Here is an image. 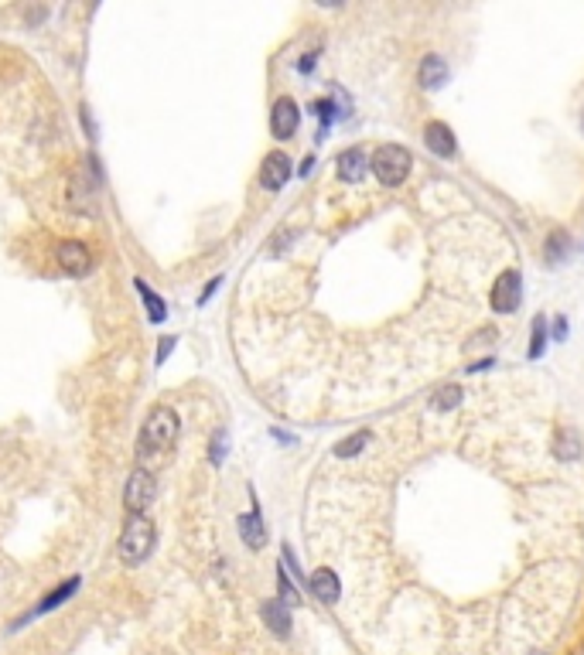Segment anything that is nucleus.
<instances>
[{"mask_svg": "<svg viewBox=\"0 0 584 655\" xmlns=\"http://www.w3.org/2000/svg\"><path fill=\"white\" fill-rule=\"evenodd\" d=\"M174 437H178V413L168 406H157L154 413L144 420V431L137 437V464H144V471H151L154 461L172 451Z\"/></svg>", "mask_w": 584, "mask_h": 655, "instance_id": "f257e3e1", "label": "nucleus"}, {"mask_svg": "<svg viewBox=\"0 0 584 655\" xmlns=\"http://www.w3.org/2000/svg\"><path fill=\"white\" fill-rule=\"evenodd\" d=\"M151 546H154V522L144 516H134L120 532V560L127 567H137L151 553Z\"/></svg>", "mask_w": 584, "mask_h": 655, "instance_id": "f03ea898", "label": "nucleus"}, {"mask_svg": "<svg viewBox=\"0 0 584 655\" xmlns=\"http://www.w3.org/2000/svg\"><path fill=\"white\" fill-rule=\"evenodd\" d=\"M372 171H376L380 184L397 188V184H403L407 174H411V154L403 151V147H397V144H383L380 151L372 154Z\"/></svg>", "mask_w": 584, "mask_h": 655, "instance_id": "7ed1b4c3", "label": "nucleus"}, {"mask_svg": "<svg viewBox=\"0 0 584 655\" xmlns=\"http://www.w3.org/2000/svg\"><path fill=\"white\" fill-rule=\"evenodd\" d=\"M154 491H157V481L151 471H144V468H137V471L127 478V491H124V505H127L130 516H141L147 505L154 502Z\"/></svg>", "mask_w": 584, "mask_h": 655, "instance_id": "20e7f679", "label": "nucleus"}, {"mask_svg": "<svg viewBox=\"0 0 584 655\" xmlns=\"http://www.w3.org/2000/svg\"><path fill=\"white\" fill-rule=\"evenodd\" d=\"M55 256H58V266H62L65 273H72V277H83V273H89V266H93V256H89L86 243H75V239L62 243Z\"/></svg>", "mask_w": 584, "mask_h": 655, "instance_id": "39448f33", "label": "nucleus"}, {"mask_svg": "<svg viewBox=\"0 0 584 655\" xmlns=\"http://www.w3.org/2000/svg\"><path fill=\"white\" fill-rule=\"evenodd\" d=\"M301 124V110L294 106V99H277L273 103V113H271V126H273V137L277 140H287L294 137V130Z\"/></svg>", "mask_w": 584, "mask_h": 655, "instance_id": "423d86ee", "label": "nucleus"}, {"mask_svg": "<svg viewBox=\"0 0 584 655\" xmlns=\"http://www.w3.org/2000/svg\"><path fill=\"white\" fill-rule=\"evenodd\" d=\"M291 178V161H287V154H267V161H263V168H260V184L267 188V192H281Z\"/></svg>", "mask_w": 584, "mask_h": 655, "instance_id": "0eeeda50", "label": "nucleus"}, {"mask_svg": "<svg viewBox=\"0 0 584 655\" xmlns=\"http://www.w3.org/2000/svg\"><path fill=\"white\" fill-rule=\"evenodd\" d=\"M492 301H496L499 311H513V307L520 304V273H516V270H506V273L499 277Z\"/></svg>", "mask_w": 584, "mask_h": 655, "instance_id": "6e6552de", "label": "nucleus"}, {"mask_svg": "<svg viewBox=\"0 0 584 655\" xmlns=\"http://www.w3.org/2000/svg\"><path fill=\"white\" fill-rule=\"evenodd\" d=\"M312 594L322 600V604H335L339 594H342V584H339V577H335V573L322 567V571L312 573Z\"/></svg>", "mask_w": 584, "mask_h": 655, "instance_id": "1a4fd4ad", "label": "nucleus"}, {"mask_svg": "<svg viewBox=\"0 0 584 655\" xmlns=\"http://www.w3.org/2000/svg\"><path fill=\"white\" fill-rule=\"evenodd\" d=\"M339 178L349 184H359L366 178V154L359 147H349V151L339 157Z\"/></svg>", "mask_w": 584, "mask_h": 655, "instance_id": "9d476101", "label": "nucleus"}, {"mask_svg": "<svg viewBox=\"0 0 584 655\" xmlns=\"http://www.w3.org/2000/svg\"><path fill=\"white\" fill-rule=\"evenodd\" d=\"M424 140H428V147L438 154V157H451V154H455V137H451V130L444 124L424 126Z\"/></svg>", "mask_w": 584, "mask_h": 655, "instance_id": "9b49d317", "label": "nucleus"}, {"mask_svg": "<svg viewBox=\"0 0 584 655\" xmlns=\"http://www.w3.org/2000/svg\"><path fill=\"white\" fill-rule=\"evenodd\" d=\"M263 621L271 625L273 635H281V639L291 635V614H287V604H281V600H267L263 604Z\"/></svg>", "mask_w": 584, "mask_h": 655, "instance_id": "f8f14e48", "label": "nucleus"}, {"mask_svg": "<svg viewBox=\"0 0 584 655\" xmlns=\"http://www.w3.org/2000/svg\"><path fill=\"white\" fill-rule=\"evenodd\" d=\"M240 532H243V540H246V546H253V550H260V546L267 543V532H263V522H260L257 509L246 512V516H240Z\"/></svg>", "mask_w": 584, "mask_h": 655, "instance_id": "ddd939ff", "label": "nucleus"}, {"mask_svg": "<svg viewBox=\"0 0 584 655\" xmlns=\"http://www.w3.org/2000/svg\"><path fill=\"white\" fill-rule=\"evenodd\" d=\"M448 79V65H444L441 55H428L421 62V85H428V89H438V85Z\"/></svg>", "mask_w": 584, "mask_h": 655, "instance_id": "4468645a", "label": "nucleus"}, {"mask_svg": "<svg viewBox=\"0 0 584 655\" xmlns=\"http://www.w3.org/2000/svg\"><path fill=\"white\" fill-rule=\"evenodd\" d=\"M137 291L144 293V304H147V314H151V321H164L168 318V307L161 304V297H157L154 291H151V287H147V283H144V280H137Z\"/></svg>", "mask_w": 584, "mask_h": 655, "instance_id": "2eb2a0df", "label": "nucleus"}, {"mask_svg": "<svg viewBox=\"0 0 584 655\" xmlns=\"http://www.w3.org/2000/svg\"><path fill=\"white\" fill-rule=\"evenodd\" d=\"M75 587H79V577H75V581H65V584L58 587L55 594H48V598H45L42 604H38V614H45V611H52V608H58V604L69 598V594H75Z\"/></svg>", "mask_w": 584, "mask_h": 655, "instance_id": "dca6fc26", "label": "nucleus"}, {"mask_svg": "<svg viewBox=\"0 0 584 655\" xmlns=\"http://www.w3.org/2000/svg\"><path fill=\"white\" fill-rule=\"evenodd\" d=\"M557 454H560V461H578V454H581V444H578V437L574 433H564L560 441H557Z\"/></svg>", "mask_w": 584, "mask_h": 655, "instance_id": "f3484780", "label": "nucleus"}, {"mask_svg": "<svg viewBox=\"0 0 584 655\" xmlns=\"http://www.w3.org/2000/svg\"><path fill=\"white\" fill-rule=\"evenodd\" d=\"M543 352V318H537V328H533V342H530V355H540Z\"/></svg>", "mask_w": 584, "mask_h": 655, "instance_id": "a211bd4d", "label": "nucleus"}, {"mask_svg": "<svg viewBox=\"0 0 584 655\" xmlns=\"http://www.w3.org/2000/svg\"><path fill=\"white\" fill-rule=\"evenodd\" d=\"M174 349V338H164V342H161V345H157V362H164V359H168V352Z\"/></svg>", "mask_w": 584, "mask_h": 655, "instance_id": "6ab92c4d", "label": "nucleus"}, {"mask_svg": "<svg viewBox=\"0 0 584 655\" xmlns=\"http://www.w3.org/2000/svg\"><path fill=\"white\" fill-rule=\"evenodd\" d=\"M219 437H223V433H219ZM219 437H215V444H213V461H215V464H219V461H223V454H226V441H219Z\"/></svg>", "mask_w": 584, "mask_h": 655, "instance_id": "aec40b11", "label": "nucleus"}, {"mask_svg": "<svg viewBox=\"0 0 584 655\" xmlns=\"http://www.w3.org/2000/svg\"><path fill=\"white\" fill-rule=\"evenodd\" d=\"M581 126H584V124H581Z\"/></svg>", "mask_w": 584, "mask_h": 655, "instance_id": "412c9836", "label": "nucleus"}]
</instances>
